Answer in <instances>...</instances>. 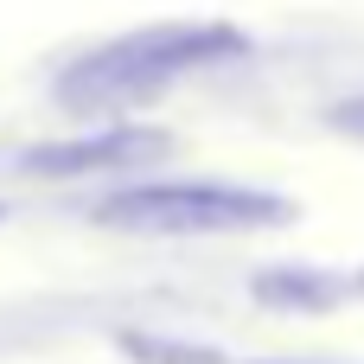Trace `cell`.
<instances>
[{
	"mask_svg": "<svg viewBox=\"0 0 364 364\" xmlns=\"http://www.w3.org/2000/svg\"><path fill=\"white\" fill-rule=\"evenodd\" d=\"M250 38L224 19H173V26H134L109 45H90L58 70V102L70 109H134L179 77L237 58Z\"/></svg>",
	"mask_w": 364,
	"mask_h": 364,
	"instance_id": "1",
	"label": "cell"
},
{
	"mask_svg": "<svg viewBox=\"0 0 364 364\" xmlns=\"http://www.w3.org/2000/svg\"><path fill=\"white\" fill-rule=\"evenodd\" d=\"M352 294H364V275H333V269H262L256 275V301L288 307V314H333Z\"/></svg>",
	"mask_w": 364,
	"mask_h": 364,
	"instance_id": "4",
	"label": "cell"
},
{
	"mask_svg": "<svg viewBox=\"0 0 364 364\" xmlns=\"http://www.w3.org/2000/svg\"><path fill=\"white\" fill-rule=\"evenodd\" d=\"M128 352L134 358H154V364H224L218 352H192V346H147L141 333H128Z\"/></svg>",
	"mask_w": 364,
	"mask_h": 364,
	"instance_id": "5",
	"label": "cell"
},
{
	"mask_svg": "<svg viewBox=\"0 0 364 364\" xmlns=\"http://www.w3.org/2000/svg\"><path fill=\"white\" fill-rule=\"evenodd\" d=\"M339 134H352V141H364V96H346V102H333V115H326Z\"/></svg>",
	"mask_w": 364,
	"mask_h": 364,
	"instance_id": "6",
	"label": "cell"
},
{
	"mask_svg": "<svg viewBox=\"0 0 364 364\" xmlns=\"http://www.w3.org/2000/svg\"><path fill=\"white\" fill-rule=\"evenodd\" d=\"M90 218L134 237H237V230L288 224L294 205L282 192L237 186V179H154V186H122L96 198Z\"/></svg>",
	"mask_w": 364,
	"mask_h": 364,
	"instance_id": "2",
	"label": "cell"
},
{
	"mask_svg": "<svg viewBox=\"0 0 364 364\" xmlns=\"http://www.w3.org/2000/svg\"><path fill=\"white\" fill-rule=\"evenodd\" d=\"M166 154V134L160 128H102V134H77V141H51V147H32L19 166L26 173H45V179H77V173H115V166H141Z\"/></svg>",
	"mask_w": 364,
	"mask_h": 364,
	"instance_id": "3",
	"label": "cell"
}]
</instances>
